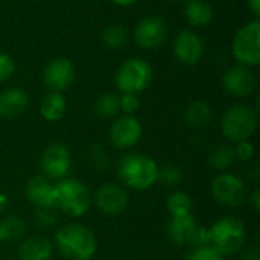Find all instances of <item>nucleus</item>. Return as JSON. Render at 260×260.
Listing matches in <instances>:
<instances>
[{"label":"nucleus","instance_id":"4c0bfd02","mask_svg":"<svg viewBox=\"0 0 260 260\" xmlns=\"http://www.w3.org/2000/svg\"><path fill=\"white\" fill-rule=\"evenodd\" d=\"M247 5H248V8H250V11L256 15V17H259L260 15V0H247Z\"/></svg>","mask_w":260,"mask_h":260},{"label":"nucleus","instance_id":"c756f323","mask_svg":"<svg viewBox=\"0 0 260 260\" xmlns=\"http://www.w3.org/2000/svg\"><path fill=\"white\" fill-rule=\"evenodd\" d=\"M235 151V157L242 161V163H248L253 160L254 157V145L250 142V140H242V142H238L236 146L233 148Z\"/></svg>","mask_w":260,"mask_h":260},{"label":"nucleus","instance_id":"37998d69","mask_svg":"<svg viewBox=\"0 0 260 260\" xmlns=\"http://www.w3.org/2000/svg\"><path fill=\"white\" fill-rule=\"evenodd\" d=\"M171 2H172V0H171Z\"/></svg>","mask_w":260,"mask_h":260},{"label":"nucleus","instance_id":"cd10ccee","mask_svg":"<svg viewBox=\"0 0 260 260\" xmlns=\"http://www.w3.org/2000/svg\"><path fill=\"white\" fill-rule=\"evenodd\" d=\"M183 181V172L175 165H168L161 169H158L157 174V183L166 186V187H175Z\"/></svg>","mask_w":260,"mask_h":260},{"label":"nucleus","instance_id":"f704fd0d","mask_svg":"<svg viewBox=\"0 0 260 260\" xmlns=\"http://www.w3.org/2000/svg\"><path fill=\"white\" fill-rule=\"evenodd\" d=\"M192 247H203V245H212V236H210V229L204 227H197L192 239H190Z\"/></svg>","mask_w":260,"mask_h":260},{"label":"nucleus","instance_id":"2eb2a0df","mask_svg":"<svg viewBox=\"0 0 260 260\" xmlns=\"http://www.w3.org/2000/svg\"><path fill=\"white\" fill-rule=\"evenodd\" d=\"M204 53L203 38L189 29L181 30L174 41V55L184 66H195Z\"/></svg>","mask_w":260,"mask_h":260},{"label":"nucleus","instance_id":"6ab92c4d","mask_svg":"<svg viewBox=\"0 0 260 260\" xmlns=\"http://www.w3.org/2000/svg\"><path fill=\"white\" fill-rule=\"evenodd\" d=\"M52 242L43 236H30L24 239L18 247L20 260H50L52 257Z\"/></svg>","mask_w":260,"mask_h":260},{"label":"nucleus","instance_id":"393cba45","mask_svg":"<svg viewBox=\"0 0 260 260\" xmlns=\"http://www.w3.org/2000/svg\"><path fill=\"white\" fill-rule=\"evenodd\" d=\"M235 151L229 145H218L209 155V163L216 171H227L235 163Z\"/></svg>","mask_w":260,"mask_h":260},{"label":"nucleus","instance_id":"5701e85b","mask_svg":"<svg viewBox=\"0 0 260 260\" xmlns=\"http://www.w3.org/2000/svg\"><path fill=\"white\" fill-rule=\"evenodd\" d=\"M119 96L114 93H102L94 101V113L101 119H113L119 114Z\"/></svg>","mask_w":260,"mask_h":260},{"label":"nucleus","instance_id":"f3484780","mask_svg":"<svg viewBox=\"0 0 260 260\" xmlns=\"http://www.w3.org/2000/svg\"><path fill=\"white\" fill-rule=\"evenodd\" d=\"M197 227V221L190 213L183 216H171L168 222V238L174 245H187L190 244Z\"/></svg>","mask_w":260,"mask_h":260},{"label":"nucleus","instance_id":"4be33fe9","mask_svg":"<svg viewBox=\"0 0 260 260\" xmlns=\"http://www.w3.org/2000/svg\"><path fill=\"white\" fill-rule=\"evenodd\" d=\"M212 117H213V110L204 101L192 102L184 111V122L193 129L206 128L210 123Z\"/></svg>","mask_w":260,"mask_h":260},{"label":"nucleus","instance_id":"2f4dec72","mask_svg":"<svg viewBox=\"0 0 260 260\" xmlns=\"http://www.w3.org/2000/svg\"><path fill=\"white\" fill-rule=\"evenodd\" d=\"M88 157H90V161H91L96 168H101V169H102V168L105 169V168L108 166V163H110V158H108L105 149H104L102 146H99V145H94V146L90 148Z\"/></svg>","mask_w":260,"mask_h":260},{"label":"nucleus","instance_id":"f03ea898","mask_svg":"<svg viewBox=\"0 0 260 260\" xmlns=\"http://www.w3.org/2000/svg\"><path fill=\"white\" fill-rule=\"evenodd\" d=\"M120 181L133 190H148L157 183L158 166L143 154H128L117 165Z\"/></svg>","mask_w":260,"mask_h":260},{"label":"nucleus","instance_id":"a211bd4d","mask_svg":"<svg viewBox=\"0 0 260 260\" xmlns=\"http://www.w3.org/2000/svg\"><path fill=\"white\" fill-rule=\"evenodd\" d=\"M29 104L27 93L23 88L12 87L0 93V117L12 119L20 116Z\"/></svg>","mask_w":260,"mask_h":260},{"label":"nucleus","instance_id":"f257e3e1","mask_svg":"<svg viewBox=\"0 0 260 260\" xmlns=\"http://www.w3.org/2000/svg\"><path fill=\"white\" fill-rule=\"evenodd\" d=\"M55 245L67 260H91L98 250L94 233L76 222L66 224L56 232Z\"/></svg>","mask_w":260,"mask_h":260},{"label":"nucleus","instance_id":"dca6fc26","mask_svg":"<svg viewBox=\"0 0 260 260\" xmlns=\"http://www.w3.org/2000/svg\"><path fill=\"white\" fill-rule=\"evenodd\" d=\"M24 195L37 209H55V186H52L44 175L32 177L26 183Z\"/></svg>","mask_w":260,"mask_h":260},{"label":"nucleus","instance_id":"9b49d317","mask_svg":"<svg viewBox=\"0 0 260 260\" xmlns=\"http://www.w3.org/2000/svg\"><path fill=\"white\" fill-rule=\"evenodd\" d=\"M221 82L224 90L233 98H247L256 90L257 78L251 67L236 64L224 72Z\"/></svg>","mask_w":260,"mask_h":260},{"label":"nucleus","instance_id":"aec40b11","mask_svg":"<svg viewBox=\"0 0 260 260\" xmlns=\"http://www.w3.org/2000/svg\"><path fill=\"white\" fill-rule=\"evenodd\" d=\"M184 17L193 27H204L213 20V6L207 0H187Z\"/></svg>","mask_w":260,"mask_h":260},{"label":"nucleus","instance_id":"473e14b6","mask_svg":"<svg viewBox=\"0 0 260 260\" xmlns=\"http://www.w3.org/2000/svg\"><path fill=\"white\" fill-rule=\"evenodd\" d=\"M56 210L55 209H37L35 213V221L40 227H52L56 222Z\"/></svg>","mask_w":260,"mask_h":260},{"label":"nucleus","instance_id":"58836bf2","mask_svg":"<svg viewBox=\"0 0 260 260\" xmlns=\"http://www.w3.org/2000/svg\"><path fill=\"white\" fill-rule=\"evenodd\" d=\"M8 207V197L0 193V212H5Z\"/></svg>","mask_w":260,"mask_h":260},{"label":"nucleus","instance_id":"bb28decb","mask_svg":"<svg viewBox=\"0 0 260 260\" xmlns=\"http://www.w3.org/2000/svg\"><path fill=\"white\" fill-rule=\"evenodd\" d=\"M3 230H5V239L6 241H15L20 239L26 233V221L17 215H8L2 219Z\"/></svg>","mask_w":260,"mask_h":260},{"label":"nucleus","instance_id":"6e6552de","mask_svg":"<svg viewBox=\"0 0 260 260\" xmlns=\"http://www.w3.org/2000/svg\"><path fill=\"white\" fill-rule=\"evenodd\" d=\"M212 195L225 207H239L247 200V186L235 174H221L212 181Z\"/></svg>","mask_w":260,"mask_h":260},{"label":"nucleus","instance_id":"72a5a7b5","mask_svg":"<svg viewBox=\"0 0 260 260\" xmlns=\"http://www.w3.org/2000/svg\"><path fill=\"white\" fill-rule=\"evenodd\" d=\"M14 72H15L14 59L8 53L0 52V82H5V81L11 79Z\"/></svg>","mask_w":260,"mask_h":260},{"label":"nucleus","instance_id":"9d476101","mask_svg":"<svg viewBox=\"0 0 260 260\" xmlns=\"http://www.w3.org/2000/svg\"><path fill=\"white\" fill-rule=\"evenodd\" d=\"M134 41L145 50L157 49L168 37V24L158 15H148L142 18L134 27Z\"/></svg>","mask_w":260,"mask_h":260},{"label":"nucleus","instance_id":"ddd939ff","mask_svg":"<svg viewBox=\"0 0 260 260\" xmlns=\"http://www.w3.org/2000/svg\"><path fill=\"white\" fill-rule=\"evenodd\" d=\"M93 201L101 213L117 216L122 215L128 207V193L123 187L114 183H107L96 190Z\"/></svg>","mask_w":260,"mask_h":260},{"label":"nucleus","instance_id":"7ed1b4c3","mask_svg":"<svg viewBox=\"0 0 260 260\" xmlns=\"http://www.w3.org/2000/svg\"><path fill=\"white\" fill-rule=\"evenodd\" d=\"M91 206L88 187L76 178H62L55 184V209L70 218L84 216Z\"/></svg>","mask_w":260,"mask_h":260},{"label":"nucleus","instance_id":"1a4fd4ad","mask_svg":"<svg viewBox=\"0 0 260 260\" xmlns=\"http://www.w3.org/2000/svg\"><path fill=\"white\" fill-rule=\"evenodd\" d=\"M72 168V155L67 146L61 143H50L41 154L40 169L46 178L62 180L67 178Z\"/></svg>","mask_w":260,"mask_h":260},{"label":"nucleus","instance_id":"e433bc0d","mask_svg":"<svg viewBox=\"0 0 260 260\" xmlns=\"http://www.w3.org/2000/svg\"><path fill=\"white\" fill-rule=\"evenodd\" d=\"M250 204H251V207L254 209V212H259L260 210V190L259 187L257 189H254V192L251 193V197H250Z\"/></svg>","mask_w":260,"mask_h":260},{"label":"nucleus","instance_id":"20e7f679","mask_svg":"<svg viewBox=\"0 0 260 260\" xmlns=\"http://www.w3.org/2000/svg\"><path fill=\"white\" fill-rule=\"evenodd\" d=\"M212 245L219 254L232 256L238 253L247 241V229L244 222L236 216H224L218 219L210 229Z\"/></svg>","mask_w":260,"mask_h":260},{"label":"nucleus","instance_id":"a878e982","mask_svg":"<svg viewBox=\"0 0 260 260\" xmlns=\"http://www.w3.org/2000/svg\"><path fill=\"white\" fill-rule=\"evenodd\" d=\"M104 44L111 50H120L128 41V32L122 24H110L102 32Z\"/></svg>","mask_w":260,"mask_h":260},{"label":"nucleus","instance_id":"f8f14e48","mask_svg":"<svg viewBox=\"0 0 260 260\" xmlns=\"http://www.w3.org/2000/svg\"><path fill=\"white\" fill-rule=\"evenodd\" d=\"M142 123L139 122V119H136L134 116H122L117 117L110 128L108 137H110V143L117 148V149H128L136 146L140 139H142Z\"/></svg>","mask_w":260,"mask_h":260},{"label":"nucleus","instance_id":"0eeeda50","mask_svg":"<svg viewBox=\"0 0 260 260\" xmlns=\"http://www.w3.org/2000/svg\"><path fill=\"white\" fill-rule=\"evenodd\" d=\"M232 53L238 64L256 67L260 64V20L245 23L235 35L232 43Z\"/></svg>","mask_w":260,"mask_h":260},{"label":"nucleus","instance_id":"7c9ffc66","mask_svg":"<svg viewBox=\"0 0 260 260\" xmlns=\"http://www.w3.org/2000/svg\"><path fill=\"white\" fill-rule=\"evenodd\" d=\"M119 105H120V111H123L126 116H133L140 108V101L137 94L125 93L122 94V98H119Z\"/></svg>","mask_w":260,"mask_h":260},{"label":"nucleus","instance_id":"b1692460","mask_svg":"<svg viewBox=\"0 0 260 260\" xmlns=\"http://www.w3.org/2000/svg\"><path fill=\"white\" fill-rule=\"evenodd\" d=\"M168 210L171 213V216H183V215H189L192 210V198L189 193L183 192V190H175L168 197Z\"/></svg>","mask_w":260,"mask_h":260},{"label":"nucleus","instance_id":"a19ab883","mask_svg":"<svg viewBox=\"0 0 260 260\" xmlns=\"http://www.w3.org/2000/svg\"><path fill=\"white\" fill-rule=\"evenodd\" d=\"M6 241L5 239V230H3V224H2V219H0V242Z\"/></svg>","mask_w":260,"mask_h":260},{"label":"nucleus","instance_id":"79ce46f5","mask_svg":"<svg viewBox=\"0 0 260 260\" xmlns=\"http://www.w3.org/2000/svg\"><path fill=\"white\" fill-rule=\"evenodd\" d=\"M219 260H227V259H224V257H221V259H219Z\"/></svg>","mask_w":260,"mask_h":260},{"label":"nucleus","instance_id":"c9c22d12","mask_svg":"<svg viewBox=\"0 0 260 260\" xmlns=\"http://www.w3.org/2000/svg\"><path fill=\"white\" fill-rule=\"evenodd\" d=\"M242 260H260V250L257 245H251L245 250Z\"/></svg>","mask_w":260,"mask_h":260},{"label":"nucleus","instance_id":"c85d7f7f","mask_svg":"<svg viewBox=\"0 0 260 260\" xmlns=\"http://www.w3.org/2000/svg\"><path fill=\"white\" fill-rule=\"evenodd\" d=\"M222 257L219 251L213 245H203V247H193L184 260H219Z\"/></svg>","mask_w":260,"mask_h":260},{"label":"nucleus","instance_id":"4468645a","mask_svg":"<svg viewBox=\"0 0 260 260\" xmlns=\"http://www.w3.org/2000/svg\"><path fill=\"white\" fill-rule=\"evenodd\" d=\"M75 66L67 58H55L49 61L43 70V81L50 91L62 93L75 81Z\"/></svg>","mask_w":260,"mask_h":260},{"label":"nucleus","instance_id":"ea45409f","mask_svg":"<svg viewBox=\"0 0 260 260\" xmlns=\"http://www.w3.org/2000/svg\"><path fill=\"white\" fill-rule=\"evenodd\" d=\"M137 0H113V3H116L117 6H131L134 5Z\"/></svg>","mask_w":260,"mask_h":260},{"label":"nucleus","instance_id":"412c9836","mask_svg":"<svg viewBox=\"0 0 260 260\" xmlns=\"http://www.w3.org/2000/svg\"><path fill=\"white\" fill-rule=\"evenodd\" d=\"M67 110V102L62 93L58 91H50L47 93L43 101H41V107H40V113L43 116L44 120L47 122H56L59 120Z\"/></svg>","mask_w":260,"mask_h":260},{"label":"nucleus","instance_id":"39448f33","mask_svg":"<svg viewBox=\"0 0 260 260\" xmlns=\"http://www.w3.org/2000/svg\"><path fill=\"white\" fill-rule=\"evenodd\" d=\"M257 126V111L245 104L230 107L221 119V131L224 137L233 143L248 140Z\"/></svg>","mask_w":260,"mask_h":260},{"label":"nucleus","instance_id":"423d86ee","mask_svg":"<svg viewBox=\"0 0 260 260\" xmlns=\"http://www.w3.org/2000/svg\"><path fill=\"white\" fill-rule=\"evenodd\" d=\"M152 78H154V70L148 61L140 58H131L126 59L123 64H120V67L116 72L114 82L116 87L122 91V94L125 93L139 94L149 87Z\"/></svg>","mask_w":260,"mask_h":260}]
</instances>
